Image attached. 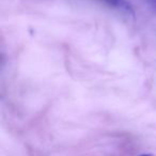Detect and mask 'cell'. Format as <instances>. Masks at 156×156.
Listing matches in <instances>:
<instances>
[{
	"instance_id": "obj_1",
	"label": "cell",
	"mask_w": 156,
	"mask_h": 156,
	"mask_svg": "<svg viewBox=\"0 0 156 156\" xmlns=\"http://www.w3.org/2000/svg\"><path fill=\"white\" fill-rule=\"evenodd\" d=\"M103 2H105L109 7H112L113 9H117L119 11L125 12L130 15H134L135 12L130 3L126 0H102Z\"/></svg>"
},
{
	"instance_id": "obj_2",
	"label": "cell",
	"mask_w": 156,
	"mask_h": 156,
	"mask_svg": "<svg viewBox=\"0 0 156 156\" xmlns=\"http://www.w3.org/2000/svg\"><path fill=\"white\" fill-rule=\"evenodd\" d=\"M144 2L150 7V9L156 14V0H144Z\"/></svg>"
},
{
	"instance_id": "obj_3",
	"label": "cell",
	"mask_w": 156,
	"mask_h": 156,
	"mask_svg": "<svg viewBox=\"0 0 156 156\" xmlns=\"http://www.w3.org/2000/svg\"><path fill=\"white\" fill-rule=\"evenodd\" d=\"M139 156H152L151 154H142V155H139Z\"/></svg>"
}]
</instances>
